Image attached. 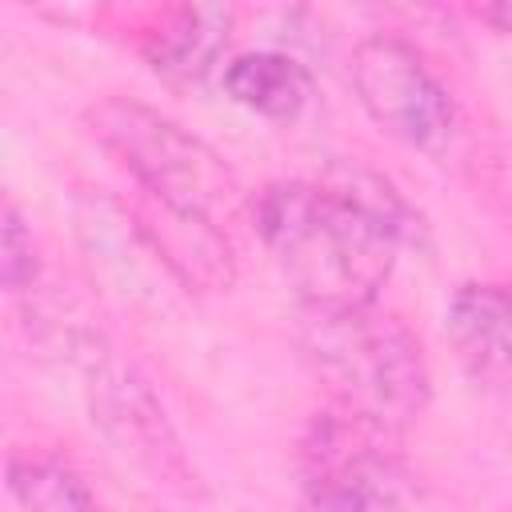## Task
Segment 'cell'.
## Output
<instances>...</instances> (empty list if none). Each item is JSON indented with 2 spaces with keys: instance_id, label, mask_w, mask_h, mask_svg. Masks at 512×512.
<instances>
[{
  "instance_id": "277c9868",
  "label": "cell",
  "mask_w": 512,
  "mask_h": 512,
  "mask_svg": "<svg viewBox=\"0 0 512 512\" xmlns=\"http://www.w3.org/2000/svg\"><path fill=\"white\" fill-rule=\"evenodd\" d=\"M300 512H448L416 476L400 436L324 404L300 436Z\"/></svg>"
},
{
  "instance_id": "7c38bea8",
  "label": "cell",
  "mask_w": 512,
  "mask_h": 512,
  "mask_svg": "<svg viewBox=\"0 0 512 512\" xmlns=\"http://www.w3.org/2000/svg\"><path fill=\"white\" fill-rule=\"evenodd\" d=\"M0 280L12 296H32L40 288V244L12 200H4L0 212Z\"/></svg>"
},
{
  "instance_id": "8992f818",
  "label": "cell",
  "mask_w": 512,
  "mask_h": 512,
  "mask_svg": "<svg viewBox=\"0 0 512 512\" xmlns=\"http://www.w3.org/2000/svg\"><path fill=\"white\" fill-rule=\"evenodd\" d=\"M64 352L72 360H80L92 424H100V432L116 444V452L132 456V464L152 472L156 484L188 488V480H192L188 456H184L156 392L148 388V380L132 364L112 356V348H104L96 340V332H88V328L72 332L64 340Z\"/></svg>"
},
{
  "instance_id": "30bf717a",
  "label": "cell",
  "mask_w": 512,
  "mask_h": 512,
  "mask_svg": "<svg viewBox=\"0 0 512 512\" xmlns=\"http://www.w3.org/2000/svg\"><path fill=\"white\" fill-rule=\"evenodd\" d=\"M220 80H224V92L240 108L272 124H292L312 100V72L296 56L276 52V48L232 56Z\"/></svg>"
},
{
  "instance_id": "4fadbf2b",
  "label": "cell",
  "mask_w": 512,
  "mask_h": 512,
  "mask_svg": "<svg viewBox=\"0 0 512 512\" xmlns=\"http://www.w3.org/2000/svg\"><path fill=\"white\" fill-rule=\"evenodd\" d=\"M476 16L484 24H492L496 32H512V4H492V8H476Z\"/></svg>"
},
{
  "instance_id": "7a4b0ae2",
  "label": "cell",
  "mask_w": 512,
  "mask_h": 512,
  "mask_svg": "<svg viewBox=\"0 0 512 512\" xmlns=\"http://www.w3.org/2000/svg\"><path fill=\"white\" fill-rule=\"evenodd\" d=\"M296 344L328 388V404L396 436L432 400L420 336L380 304H300Z\"/></svg>"
},
{
  "instance_id": "5b68a950",
  "label": "cell",
  "mask_w": 512,
  "mask_h": 512,
  "mask_svg": "<svg viewBox=\"0 0 512 512\" xmlns=\"http://www.w3.org/2000/svg\"><path fill=\"white\" fill-rule=\"evenodd\" d=\"M360 108L400 144L444 160L460 136V108L428 60L400 36L376 32L352 48L348 64Z\"/></svg>"
},
{
  "instance_id": "8fae6325",
  "label": "cell",
  "mask_w": 512,
  "mask_h": 512,
  "mask_svg": "<svg viewBox=\"0 0 512 512\" xmlns=\"http://www.w3.org/2000/svg\"><path fill=\"white\" fill-rule=\"evenodd\" d=\"M8 492L20 512H108L84 472L52 448H16L8 456Z\"/></svg>"
},
{
  "instance_id": "52a82bcc",
  "label": "cell",
  "mask_w": 512,
  "mask_h": 512,
  "mask_svg": "<svg viewBox=\"0 0 512 512\" xmlns=\"http://www.w3.org/2000/svg\"><path fill=\"white\" fill-rule=\"evenodd\" d=\"M232 24L236 12L228 4H180L160 12L140 32L136 48L156 76H164L176 88H192L216 72L232 40Z\"/></svg>"
},
{
  "instance_id": "3957f363",
  "label": "cell",
  "mask_w": 512,
  "mask_h": 512,
  "mask_svg": "<svg viewBox=\"0 0 512 512\" xmlns=\"http://www.w3.org/2000/svg\"><path fill=\"white\" fill-rule=\"evenodd\" d=\"M84 124L144 200L216 228L248 216L252 192H244L232 164L172 116L132 96H104L84 112Z\"/></svg>"
},
{
  "instance_id": "9c48e42d",
  "label": "cell",
  "mask_w": 512,
  "mask_h": 512,
  "mask_svg": "<svg viewBox=\"0 0 512 512\" xmlns=\"http://www.w3.org/2000/svg\"><path fill=\"white\" fill-rule=\"evenodd\" d=\"M444 328L476 376L512 388V280L460 284L444 308Z\"/></svg>"
},
{
  "instance_id": "ba28073f",
  "label": "cell",
  "mask_w": 512,
  "mask_h": 512,
  "mask_svg": "<svg viewBox=\"0 0 512 512\" xmlns=\"http://www.w3.org/2000/svg\"><path fill=\"white\" fill-rule=\"evenodd\" d=\"M136 232L152 248V256L184 284L196 292H228L236 280V260L224 228L176 216L152 200L136 204Z\"/></svg>"
},
{
  "instance_id": "6da1fadb",
  "label": "cell",
  "mask_w": 512,
  "mask_h": 512,
  "mask_svg": "<svg viewBox=\"0 0 512 512\" xmlns=\"http://www.w3.org/2000/svg\"><path fill=\"white\" fill-rule=\"evenodd\" d=\"M248 220L300 304H376L400 248L420 236L416 208L360 164L272 180L252 192Z\"/></svg>"
}]
</instances>
